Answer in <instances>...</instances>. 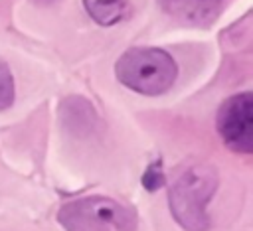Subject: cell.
<instances>
[{"instance_id": "obj_5", "label": "cell", "mask_w": 253, "mask_h": 231, "mask_svg": "<svg viewBox=\"0 0 253 231\" xmlns=\"http://www.w3.org/2000/svg\"><path fill=\"white\" fill-rule=\"evenodd\" d=\"M162 10L186 26H210L221 12L223 0H158Z\"/></svg>"}, {"instance_id": "obj_9", "label": "cell", "mask_w": 253, "mask_h": 231, "mask_svg": "<svg viewBox=\"0 0 253 231\" xmlns=\"http://www.w3.org/2000/svg\"><path fill=\"white\" fill-rule=\"evenodd\" d=\"M142 186H144L148 192H154V190H158V188L164 186V174H162V164H160V160L152 162V164L146 168V172L142 174Z\"/></svg>"}, {"instance_id": "obj_4", "label": "cell", "mask_w": 253, "mask_h": 231, "mask_svg": "<svg viewBox=\"0 0 253 231\" xmlns=\"http://www.w3.org/2000/svg\"><path fill=\"white\" fill-rule=\"evenodd\" d=\"M217 132L231 148L239 154L253 152V95L239 93L225 99L217 111Z\"/></svg>"}, {"instance_id": "obj_2", "label": "cell", "mask_w": 253, "mask_h": 231, "mask_svg": "<svg viewBox=\"0 0 253 231\" xmlns=\"http://www.w3.org/2000/svg\"><path fill=\"white\" fill-rule=\"evenodd\" d=\"M117 79L140 93V95H162L166 93L178 75V65L172 55L158 47H132L125 51L117 61Z\"/></svg>"}, {"instance_id": "obj_8", "label": "cell", "mask_w": 253, "mask_h": 231, "mask_svg": "<svg viewBox=\"0 0 253 231\" xmlns=\"http://www.w3.org/2000/svg\"><path fill=\"white\" fill-rule=\"evenodd\" d=\"M14 103V79L8 65L0 63V111L8 109Z\"/></svg>"}, {"instance_id": "obj_3", "label": "cell", "mask_w": 253, "mask_h": 231, "mask_svg": "<svg viewBox=\"0 0 253 231\" xmlns=\"http://www.w3.org/2000/svg\"><path fill=\"white\" fill-rule=\"evenodd\" d=\"M67 231H134L136 215L130 207L103 195H89L65 203L57 213Z\"/></svg>"}, {"instance_id": "obj_7", "label": "cell", "mask_w": 253, "mask_h": 231, "mask_svg": "<svg viewBox=\"0 0 253 231\" xmlns=\"http://www.w3.org/2000/svg\"><path fill=\"white\" fill-rule=\"evenodd\" d=\"M63 113H65V120H67V126L69 128H75V130H79V132H83V130H91L93 128V122H95V115H93V109H91V105L87 103V107H85V111H81V113H75V109H71L67 103L63 105Z\"/></svg>"}, {"instance_id": "obj_1", "label": "cell", "mask_w": 253, "mask_h": 231, "mask_svg": "<svg viewBox=\"0 0 253 231\" xmlns=\"http://www.w3.org/2000/svg\"><path fill=\"white\" fill-rule=\"evenodd\" d=\"M219 184L217 170L210 164H194L184 170L170 188L168 201L174 219L186 231H208V203Z\"/></svg>"}, {"instance_id": "obj_6", "label": "cell", "mask_w": 253, "mask_h": 231, "mask_svg": "<svg viewBox=\"0 0 253 231\" xmlns=\"http://www.w3.org/2000/svg\"><path fill=\"white\" fill-rule=\"evenodd\" d=\"M89 16L101 26H113L126 14V0H83Z\"/></svg>"}, {"instance_id": "obj_10", "label": "cell", "mask_w": 253, "mask_h": 231, "mask_svg": "<svg viewBox=\"0 0 253 231\" xmlns=\"http://www.w3.org/2000/svg\"><path fill=\"white\" fill-rule=\"evenodd\" d=\"M38 2H51V0H38Z\"/></svg>"}]
</instances>
